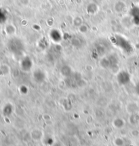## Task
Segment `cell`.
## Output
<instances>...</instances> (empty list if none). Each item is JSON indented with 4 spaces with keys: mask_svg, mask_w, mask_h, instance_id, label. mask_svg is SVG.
I'll use <instances>...</instances> for the list:
<instances>
[{
    "mask_svg": "<svg viewBox=\"0 0 139 146\" xmlns=\"http://www.w3.org/2000/svg\"><path fill=\"white\" fill-rule=\"evenodd\" d=\"M50 37L54 43H59L62 40V34L60 31L58 29H52L50 32Z\"/></svg>",
    "mask_w": 139,
    "mask_h": 146,
    "instance_id": "obj_3",
    "label": "cell"
},
{
    "mask_svg": "<svg viewBox=\"0 0 139 146\" xmlns=\"http://www.w3.org/2000/svg\"><path fill=\"white\" fill-rule=\"evenodd\" d=\"M135 91H136V93L139 96V82H138L136 84V86H135Z\"/></svg>",
    "mask_w": 139,
    "mask_h": 146,
    "instance_id": "obj_10",
    "label": "cell"
},
{
    "mask_svg": "<svg viewBox=\"0 0 139 146\" xmlns=\"http://www.w3.org/2000/svg\"><path fill=\"white\" fill-rule=\"evenodd\" d=\"M45 78V74H44V72H43L42 70H41V69L35 70L34 73H33V78H34V80L35 82H42L44 80Z\"/></svg>",
    "mask_w": 139,
    "mask_h": 146,
    "instance_id": "obj_5",
    "label": "cell"
},
{
    "mask_svg": "<svg viewBox=\"0 0 139 146\" xmlns=\"http://www.w3.org/2000/svg\"><path fill=\"white\" fill-rule=\"evenodd\" d=\"M33 66V61L29 57H24L21 62V67L23 71L28 72Z\"/></svg>",
    "mask_w": 139,
    "mask_h": 146,
    "instance_id": "obj_4",
    "label": "cell"
},
{
    "mask_svg": "<svg viewBox=\"0 0 139 146\" xmlns=\"http://www.w3.org/2000/svg\"><path fill=\"white\" fill-rule=\"evenodd\" d=\"M15 31H16L15 27H14V26L11 25L7 26L6 27V32L7 34L9 35H14V33H15Z\"/></svg>",
    "mask_w": 139,
    "mask_h": 146,
    "instance_id": "obj_8",
    "label": "cell"
},
{
    "mask_svg": "<svg viewBox=\"0 0 139 146\" xmlns=\"http://www.w3.org/2000/svg\"><path fill=\"white\" fill-rule=\"evenodd\" d=\"M61 73H62V75L64 76H65V77H67V76H70L71 73V67H68V66H64L61 69Z\"/></svg>",
    "mask_w": 139,
    "mask_h": 146,
    "instance_id": "obj_7",
    "label": "cell"
},
{
    "mask_svg": "<svg viewBox=\"0 0 139 146\" xmlns=\"http://www.w3.org/2000/svg\"><path fill=\"white\" fill-rule=\"evenodd\" d=\"M112 125L115 129H122L124 126L125 125V121H124V119H122V117H117L114 118L113 120V122H112Z\"/></svg>",
    "mask_w": 139,
    "mask_h": 146,
    "instance_id": "obj_6",
    "label": "cell"
},
{
    "mask_svg": "<svg viewBox=\"0 0 139 146\" xmlns=\"http://www.w3.org/2000/svg\"><path fill=\"white\" fill-rule=\"evenodd\" d=\"M8 48L12 53L16 54L22 50L23 44L21 43V41L19 39L13 38L9 42Z\"/></svg>",
    "mask_w": 139,
    "mask_h": 146,
    "instance_id": "obj_1",
    "label": "cell"
},
{
    "mask_svg": "<svg viewBox=\"0 0 139 146\" xmlns=\"http://www.w3.org/2000/svg\"><path fill=\"white\" fill-rule=\"evenodd\" d=\"M6 20V16L1 9H0V23L5 22Z\"/></svg>",
    "mask_w": 139,
    "mask_h": 146,
    "instance_id": "obj_9",
    "label": "cell"
},
{
    "mask_svg": "<svg viewBox=\"0 0 139 146\" xmlns=\"http://www.w3.org/2000/svg\"><path fill=\"white\" fill-rule=\"evenodd\" d=\"M117 81L121 84L125 85L130 81V76L128 72H125V71H122V72L118 73Z\"/></svg>",
    "mask_w": 139,
    "mask_h": 146,
    "instance_id": "obj_2",
    "label": "cell"
}]
</instances>
